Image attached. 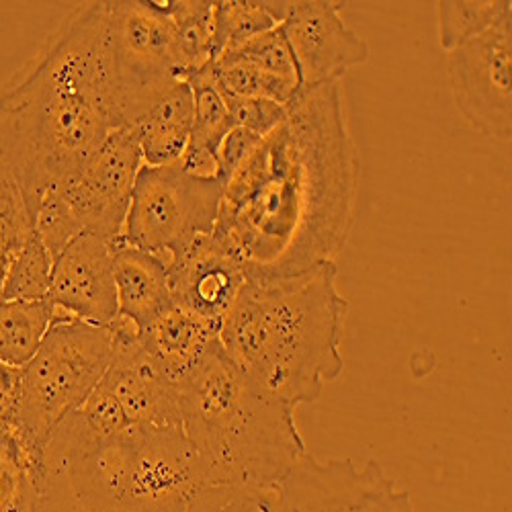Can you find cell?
Returning <instances> with one entry per match:
<instances>
[{
  "instance_id": "cell-1",
  "label": "cell",
  "mask_w": 512,
  "mask_h": 512,
  "mask_svg": "<svg viewBox=\"0 0 512 512\" xmlns=\"http://www.w3.org/2000/svg\"><path fill=\"white\" fill-rule=\"evenodd\" d=\"M361 158L340 82L300 89L285 119L224 183L213 234L246 279H285L334 263L357 211Z\"/></svg>"
},
{
  "instance_id": "cell-2",
  "label": "cell",
  "mask_w": 512,
  "mask_h": 512,
  "mask_svg": "<svg viewBox=\"0 0 512 512\" xmlns=\"http://www.w3.org/2000/svg\"><path fill=\"white\" fill-rule=\"evenodd\" d=\"M119 127L109 3H84L0 87V158L29 207L62 189Z\"/></svg>"
},
{
  "instance_id": "cell-3",
  "label": "cell",
  "mask_w": 512,
  "mask_h": 512,
  "mask_svg": "<svg viewBox=\"0 0 512 512\" xmlns=\"http://www.w3.org/2000/svg\"><path fill=\"white\" fill-rule=\"evenodd\" d=\"M211 476L183 429L130 426L101 439L72 412L44 449L39 512H187Z\"/></svg>"
},
{
  "instance_id": "cell-4",
  "label": "cell",
  "mask_w": 512,
  "mask_h": 512,
  "mask_svg": "<svg viewBox=\"0 0 512 512\" xmlns=\"http://www.w3.org/2000/svg\"><path fill=\"white\" fill-rule=\"evenodd\" d=\"M336 277V263H326L295 277L246 279L220 322L230 361L295 408L316 402L345 371L349 300Z\"/></svg>"
},
{
  "instance_id": "cell-5",
  "label": "cell",
  "mask_w": 512,
  "mask_h": 512,
  "mask_svg": "<svg viewBox=\"0 0 512 512\" xmlns=\"http://www.w3.org/2000/svg\"><path fill=\"white\" fill-rule=\"evenodd\" d=\"M177 388L183 433L213 484H279L306 455L295 406L246 375L218 340Z\"/></svg>"
},
{
  "instance_id": "cell-6",
  "label": "cell",
  "mask_w": 512,
  "mask_h": 512,
  "mask_svg": "<svg viewBox=\"0 0 512 512\" xmlns=\"http://www.w3.org/2000/svg\"><path fill=\"white\" fill-rule=\"evenodd\" d=\"M113 359V330L56 312L33 359L21 369L11 414L44 451L58 426L95 392Z\"/></svg>"
},
{
  "instance_id": "cell-7",
  "label": "cell",
  "mask_w": 512,
  "mask_h": 512,
  "mask_svg": "<svg viewBox=\"0 0 512 512\" xmlns=\"http://www.w3.org/2000/svg\"><path fill=\"white\" fill-rule=\"evenodd\" d=\"M222 197L220 179L191 177L179 162L142 166L119 240L175 263L216 228Z\"/></svg>"
},
{
  "instance_id": "cell-8",
  "label": "cell",
  "mask_w": 512,
  "mask_h": 512,
  "mask_svg": "<svg viewBox=\"0 0 512 512\" xmlns=\"http://www.w3.org/2000/svg\"><path fill=\"white\" fill-rule=\"evenodd\" d=\"M109 29L123 117L125 125L132 127L168 84L189 74V64L166 3H109Z\"/></svg>"
},
{
  "instance_id": "cell-9",
  "label": "cell",
  "mask_w": 512,
  "mask_h": 512,
  "mask_svg": "<svg viewBox=\"0 0 512 512\" xmlns=\"http://www.w3.org/2000/svg\"><path fill=\"white\" fill-rule=\"evenodd\" d=\"M447 76L459 113L482 136L512 138V13L447 52Z\"/></svg>"
},
{
  "instance_id": "cell-10",
  "label": "cell",
  "mask_w": 512,
  "mask_h": 512,
  "mask_svg": "<svg viewBox=\"0 0 512 512\" xmlns=\"http://www.w3.org/2000/svg\"><path fill=\"white\" fill-rule=\"evenodd\" d=\"M285 512H416L410 492L396 486L377 461L304 455L279 482Z\"/></svg>"
},
{
  "instance_id": "cell-11",
  "label": "cell",
  "mask_w": 512,
  "mask_h": 512,
  "mask_svg": "<svg viewBox=\"0 0 512 512\" xmlns=\"http://www.w3.org/2000/svg\"><path fill=\"white\" fill-rule=\"evenodd\" d=\"M142 152L132 127H119L60 189L80 232L117 242L142 170Z\"/></svg>"
},
{
  "instance_id": "cell-12",
  "label": "cell",
  "mask_w": 512,
  "mask_h": 512,
  "mask_svg": "<svg viewBox=\"0 0 512 512\" xmlns=\"http://www.w3.org/2000/svg\"><path fill=\"white\" fill-rule=\"evenodd\" d=\"M343 5L334 0H287L281 29L302 89L340 82L351 68L369 60V44L345 23Z\"/></svg>"
},
{
  "instance_id": "cell-13",
  "label": "cell",
  "mask_w": 512,
  "mask_h": 512,
  "mask_svg": "<svg viewBox=\"0 0 512 512\" xmlns=\"http://www.w3.org/2000/svg\"><path fill=\"white\" fill-rule=\"evenodd\" d=\"M113 359L105 371V386L119 402L130 426L183 429L179 388L142 343L140 330L123 318L111 326Z\"/></svg>"
},
{
  "instance_id": "cell-14",
  "label": "cell",
  "mask_w": 512,
  "mask_h": 512,
  "mask_svg": "<svg viewBox=\"0 0 512 512\" xmlns=\"http://www.w3.org/2000/svg\"><path fill=\"white\" fill-rule=\"evenodd\" d=\"M46 300L60 314L111 328L119 316L113 242L87 232L78 234L54 259Z\"/></svg>"
},
{
  "instance_id": "cell-15",
  "label": "cell",
  "mask_w": 512,
  "mask_h": 512,
  "mask_svg": "<svg viewBox=\"0 0 512 512\" xmlns=\"http://www.w3.org/2000/svg\"><path fill=\"white\" fill-rule=\"evenodd\" d=\"M168 277L175 306L220 322L246 283L242 265L213 232L170 263Z\"/></svg>"
},
{
  "instance_id": "cell-16",
  "label": "cell",
  "mask_w": 512,
  "mask_h": 512,
  "mask_svg": "<svg viewBox=\"0 0 512 512\" xmlns=\"http://www.w3.org/2000/svg\"><path fill=\"white\" fill-rule=\"evenodd\" d=\"M113 273L119 318L132 322L140 334L173 306L168 265L160 256L117 240Z\"/></svg>"
},
{
  "instance_id": "cell-17",
  "label": "cell",
  "mask_w": 512,
  "mask_h": 512,
  "mask_svg": "<svg viewBox=\"0 0 512 512\" xmlns=\"http://www.w3.org/2000/svg\"><path fill=\"white\" fill-rule=\"evenodd\" d=\"M191 125L193 89L187 78H179L168 84L132 125L144 166L177 164L189 146Z\"/></svg>"
},
{
  "instance_id": "cell-18",
  "label": "cell",
  "mask_w": 512,
  "mask_h": 512,
  "mask_svg": "<svg viewBox=\"0 0 512 512\" xmlns=\"http://www.w3.org/2000/svg\"><path fill=\"white\" fill-rule=\"evenodd\" d=\"M218 334L220 320L199 316L173 304L140 336L164 373L179 383L216 343Z\"/></svg>"
},
{
  "instance_id": "cell-19",
  "label": "cell",
  "mask_w": 512,
  "mask_h": 512,
  "mask_svg": "<svg viewBox=\"0 0 512 512\" xmlns=\"http://www.w3.org/2000/svg\"><path fill=\"white\" fill-rule=\"evenodd\" d=\"M56 318V310L48 300L37 302H0V361L15 369H23Z\"/></svg>"
},
{
  "instance_id": "cell-20",
  "label": "cell",
  "mask_w": 512,
  "mask_h": 512,
  "mask_svg": "<svg viewBox=\"0 0 512 512\" xmlns=\"http://www.w3.org/2000/svg\"><path fill=\"white\" fill-rule=\"evenodd\" d=\"M287 0H218L213 60L281 25Z\"/></svg>"
},
{
  "instance_id": "cell-21",
  "label": "cell",
  "mask_w": 512,
  "mask_h": 512,
  "mask_svg": "<svg viewBox=\"0 0 512 512\" xmlns=\"http://www.w3.org/2000/svg\"><path fill=\"white\" fill-rule=\"evenodd\" d=\"M211 76L224 99H267L289 105L300 93L295 84L230 54L211 62Z\"/></svg>"
},
{
  "instance_id": "cell-22",
  "label": "cell",
  "mask_w": 512,
  "mask_h": 512,
  "mask_svg": "<svg viewBox=\"0 0 512 512\" xmlns=\"http://www.w3.org/2000/svg\"><path fill=\"white\" fill-rule=\"evenodd\" d=\"M193 89V125L189 148L218 154L222 140L234 127L230 109L211 76V64L185 76Z\"/></svg>"
},
{
  "instance_id": "cell-23",
  "label": "cell",
  "mask_w": 512,
  "mask_h": 512,
  "mask_svg": "<svg viewBox=\"0 0 512 512\" xmlns=\"http://www.w3.org/2000/svg\"><path fill=\"white\" fill-rule=\"evenodd\" d=\"M54 256L35 232L15 252L3 281V302L46 300L52 281Z\"/></svg>"
},
{
  "instance_id": "cell-24",
  "label": "cell",
  "mask_w": 512,
  "mask_h": 512,
  "mask_svg": "<svg viewBox=\"0 0 512 512\" xmlns=\"http://www.w3.org/2000/svg\"><path fill=\"white\" fill-rule=\"evenodd\" d=\"M175 21L189 74L213 62V31H216V3L211 0H166Z\"/></svg>"
},
{
  "instance_id": "cell-25",
  "label": "cell",
  "mask_w": 512,
  "mask_h": 512,
  "mask_svg": "<svg viewBox=\"0 0 512 512\" xmlns=\"http://www.w3.org/2000/svg\"><path fill=\"white\" fill-rule=\"evenodd\" d=\"M512 13L508 0H488V3H437L439 17V44L445 52H451L469 39H474L496 25L504 15Z\"/></svg>"
},
{
  "instance_id": "cell-26",
  "label": "cell",
  "mask_w": 512,
  "mask_h": 512,
  "mask_svg": "<svg viewBox=\"0 0 512 512\" xmlns=\"http://www.w3.org/2000/svg\"><path fill=\"white\" fill-rule=\"evenodd\" d=\"M31 232L33 226L23 189L9 164L0 158V302H3V281L9 263Z\"/></svg>"
},
{
  "instance_id": "cell-27",
  "label": "cell",
  "mask_w": 512,
  "mask_h": 512,
  "mask_svg": "<svg viewBox=\"0 0 512 512\" xmlns=\"http://www.w3.org/2000/svg\"><path fill=\"white\" fill-rule=\"evenodd\" d=\"M187 512H285V504L279 484H211L191 500Z\"/></svg>"
},
{
  "instance_id": "cell-28",
  "label": "cell",
  "mask_w": 512,
  "mask_h": 512,
  "mask_svg": "<svg viewBox=\"0 0 512 512\" xmlns=\"http://www.w3.org/2000/svg\"><path fill=\"white\" fill-rule=\"evenodd\" d=\"M29 216H31L33 232L39 236L41 242L46 244V248L52 252L54 259L78 234H82L60 189L48 191L35 203H31Z\"/></svg>"
},
{
  "instance_id": "cell-29",
  "label": "cell",
  "mask_w": 512,
  "mask_h": 512,
  "mask_svg": "<svg viewBox=\"0 0 512 512\" xmlns=\"http://www.w3.org/2000/svg\"><path fill=\"white\" fill-rule=\"evenodd\" d=\"M226 54L246 60L254 66H259L261 70H265L273 76H279L302 89L300 74H297V66H295V60H293V54L289 48V41L281 29V25L263 35H256L254 39L246 41L244 46H240L232 52H226Z\"/></svg>"
},
{
  "instance_id": "cell-30",
  "label": "cell",
  "mask_w": 512,
  "mask_h": 512,
  "mask_svg": "<svg viewBox=\"0 0 512 512\" xmlns=\"http://www.w3.org/2000/svg\"><path fill=\"white\" fill-rule=\"evenodd\" d=\"M224 101L230 109L234 127H244V130L256 136H267L287 115V105H279L267 99H224Z\"/></svg>"
},
{
  "instance_id": "cell-31",
  "label": "cell",
  "mask_w": 512,
  "mask_h": 512,
  "mask_svg": "<svg viewBox=\"0 0 512 512\" xmlns=\"http://www.w3.org/2000/svg\"><path fill=\"white\" fill-rule=\"evenodd\" d=\"M0 512H39L33 482L0 461Z\"/></svg>"
},
{
  "instance_id": "cell-32",
  "label": "cell",
  "mask_w": 512,
  "mask_h": 512,
  "mask_svg": "<svg viewBox=\"0 0 512 512\" xmlns=\"http://www.w3.org/2000/svg\"><path fill=\"white\" fill-rule=\"evenodd\" d=\"M261 138L263 136H256V134L244 130V127H232L218 148V164H220V181L222 183L228 181V177L234 173L236 166L244 160V156Z\"/></svg>"
},
{
  "instance_id": "cell-33",
  "label": "cell",
  "mask_w": 512,
  "mask_h": 512,
  "mask_svg": "<svg viewBox=\"0 0 512 512\" xmlns=\"http://www.w3.org/2000/svg\"><path fill=\"white\" fill-rule=\"evenodd\" d=\"M21 369L5 365L0 361V414L9 410L17 398Z\"/></svg>"
}]
</instances>
